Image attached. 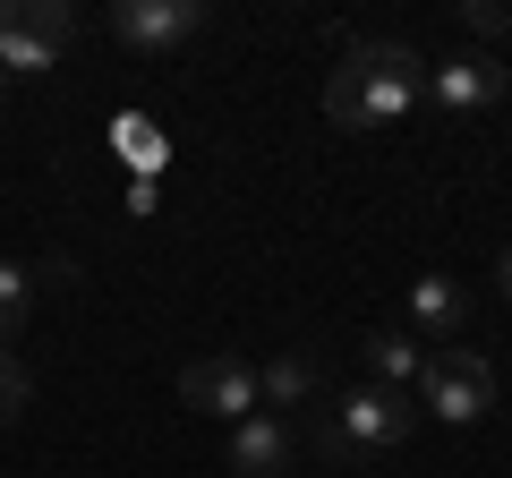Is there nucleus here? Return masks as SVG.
Here are the masks:
<instances>
[{"label":"nucleus","mask_w":512,"mask_h":478,"mask_svg":"<svg viewBox=\"0 0 512 478\" xmlns=\"http://www.w3.org/2000/svg\"><path fill=\"white\" fill-rule=\"evenodd\" d=\"M180 402L188 410H205V419H222V427H239V419H256V359H239V350H205V359H188L180 368Z\"/></svg>","instance_id":"5"},{"label":"nucleus","mask_w":512,"mask_h":478,"mask_svg":"<svg viewBox=\"0 0 512 478\" xmlns=\"http://www.w3.org/2000/svg\"><path fill=\"white\" fill-rule=\"evenodd\" d=\"M111 137H120V154H128V163H137V171H146V180H154V171L171 163L163 129H154V120H137V111H128V120H120V129H111Z\"/></svg>","instance_id":"12"},{"label":"nucleus","mask_w":512,"mask_h":478,"mask_svg":"<svg viewBox=\"0 0 512 478\" xmlns=\"http://www.w3.org/2000/svg\"><path fill=\"white\" fill-rule=\"evenodd\" d=\"M26 308H35V274H26V265H0V350L18 342Z\"/></svg>","instance_id":"13"},{"label":"nucleus","mask_w":512,"mask_h":478,"mask_svg":"<svg viewBox=\"0 0 512 478\" xmlns=\"http://www.w3.org/2000/svg\"><path fill=\"white\" fill-rule=\"evenodd\" d=\"M419 94H427V60L410 43L376 35V43H350L342 69L325 77V120L342 137H376V129H402Z\"/></svg>","instance_id":"1"},{"label":"nucleus","mask_w":512,"mask_h":478,"mask_svg":"<svg viewBox=\"0 0 512 478\" xmlns=\"http://www.w3.org/2000/svg\"><path fill=\"white\" fill-rule=\"evenodd\" d=\"M461 26H470L478 43H495V35H512V0H470V9H461Z\"/></svg>","instance_id":"15"},{"label":"nucleus","mask_w":512,"mask_h":478,"mask_svg":"<svg viewBox=\"0 0 512 478\" xmlns=\"http://www.w3.org/2000/svg\"><path fill=\"white\" fill-rule=\"evenodd\" d=\"M26 402H35V376H26L18 350H0V427H18V419H26Z\"/></svg>","instance_id":"14"},{"label":"nucleus","mask_w":512,"mask_h":478,"mask_svg":"<svg viewBox=\"0 0 512 478\" xmlns=\"http://www.w3.org/2000/svg\"><path fill=\"white\" fill-rule=\"evenodd\" d=\"M410 427H419V402L393 385H350L342 402L325 410V427H316V461L325 470H350V461L367 453H393V444H410Z\"/></svg>","instance_id":"2"},{"label":"nucleus","mask_w":512,"mask_h":478,"mask_svg":"<svg viewBox=\"0 0 512 478\" xmlns=\"http://www.w3.org/2000/svg\"><path fill=\"white\" fill-rule=\"evenodd\" d=\"M470 291H461L453 274H419L410 282V325L427 333V342H461V333H470Z\"/></svg>","instance_id":"9"},{"label":"nucleus","mask_w":512,"mask_h":478,"mask_svg":"<svg viewBox=\"0 0 512 478\" xmlns=\"http://www.w3.org/2000/svg\"><path fill=\"white\" fill-rule=\"evenodd\" d=\"M504 86H512V69L495 52H444V60H427V94L419 103H436L444 120H470V111L504 103Z\"/></svg>","instance_id":"6"},{"label":"nucleus","mask_w":512,"mask_h":478,"mask_svg":"<svg viewBox=\"0 0 512 478\" xmlns=\"http://www.w3.org/2000/svg\"><path fill=\"white\" fill-rule=\"evenodd\" d=\"M0 86H9V69H0Z\"/></svg>","instance_id":"18"},{"label":"nucleus","mask_w":512,"mask_h":478,"mask_svg":"<svg viewBox=\"0 0 512 478\" xmlns=\"http://www.w3.org/2000/svg\"><path fill=\"white\" fill-rule=\"evenodd\" d=\"M69 43H77L69 0H9V18H0V69L9 77H52Z\"/></svg>","instance_id":"4"},{"label":"nucleus","mask_w":512,"mask_h":478,"mask_svg":"<svg viewBox=\"0 0 512 478\" xmlns=\"http://www.w3.org/2000/svg\"><path fill=\"white\" fill-rule=\"evenodd\" d=\"M299 470V427L256 410V419L231 427V478H291Z\"/></svg>","instance_id":"8"},{"label":"nucleus","mask_w":512,"mask_h":478,"mask_svg":"<svg viewBox=\"0 0 512 478\" xmlns=\"http://www.w3.org/2000/svg\"><path fill=\"white\" fill-rule=\"evenodd\" d=\"M427 402V419H444V427H478L495 410V359L487 350H427V368H419V385H410Z\"/></svg>","instance_id":"3"},{"label":"nucleus","mask_w":512,"mask_h":478,"mask_svg":"<svg viewBox=\"0 0 512 478\" xmlns=\"http://www.w3.org/2000/svg\"><path fill=\"white\" fill-rule=\"evenodd\" d=\"M256 402L274 410V419L308 410L316 402V359H308V350H274V359H256Z\"/></svg>","instance_id":"10"},{"label":"nucleus","mask_w":512,"mask_h":478,"mask_svg":"<svg viewBox=\"0 0 512 478\" xmlns=\"http://www.w3.org/2000/svg\"><path fill=\"white\" fill-rule=\"evenodd\" d=\"M359 359H367V385H393V393H410V385H419V368H427L419 333H402V325H376L359 342Z\"/></svg>","instance_id":"11"},{"label":"nucleus","mask_w":512,"mask_h":478,"mask_svg":"<svg viewBox=\"0 0 512 478\" xmlns=\"http://www.w3.org/2000/svg\"><path fill=\"white\" fill-rule=\"evenodd\" d=\"M0 18H9V0H0Z\"/></svg>","instance_id":"17"},{"label":"nucleus","mask_w":512,"mask_h":478,"mask_svg":"<svg viewBox=\"0 0 512 478\" xmlns=\"http://www.w3.org/2000/svg\"><path fill=\"white\" fill-rule=\"evenodd\" d=\"M495 291L512 299V248H504V257H495Z\"/></svg>","instance_id":"16"},{"label":"nucleus","mask_w":512,"mask_h":478,"mask_svg":"<svg viewBox=\"0 0 512 478\" xmlns=\"http://www.w3.org/2000/svg\"><path fill=\"white\" fill-rule=\"evenodd\" d=\"M111 35L128 52H180L205 35V0H120L111 9Z\"/></svg>","instance_id":"7"}]
</instances>
